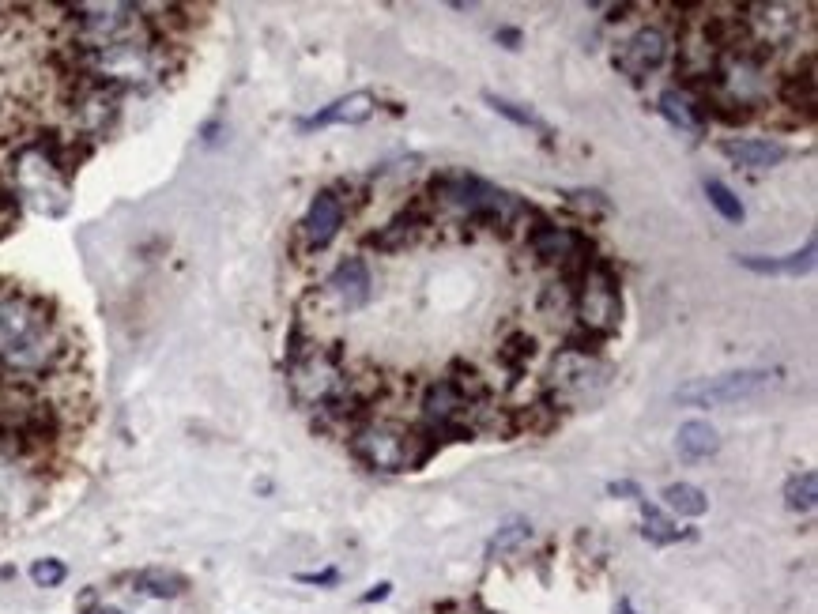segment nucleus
<instances>
[{
  "instance_id": "29",
  "label": "nucleus",
  "mask_w": 818,
  "mask_h": 614,
  "mask_svg": "<svg viewBox=\"0 0 818 614\" xmlns=\"http://www.w3.org/2000/svg\"><path fill=\"white\" fill-rule=\"evenodd\" d=\"M566 204L577 211H589V215H607L611 211L604 193H596V189H573V193H566Z\"/></svg>"
},
{
  "instance_id": "28",
  "label": "nucleus",
  "mask_w": 818,
  "mask_h": 614,
  "mask_svg": "<svg viewBox=\"0 0 818 614\" xmlns=\"http://www.w3.org/2000/svg\"><path fill=\"white\" fill-rule=\"evenodd\" d=\"M600 347H604V340L596 336V332H589V328H573V332H566V347L562 351H573V355H589V358H600Z\"/></svg>"
},
{
  "instance_id": "20",
  "label": "nucleus",
  "mask_w": 818,
  "mask_h": 614,
  "mask_svg": "<svg viewBox=\"0 0 818 614\" xmlns=\"http://www.w3.org/2000/svg\"><path fill=\"white\" fill-rule=\"evenodd\" d=\"M664 501H668V509H675L679 517H702L705 509H709L705 490H698L694 483H671L668 490H664Z\"/></svg>"
},
{
  "instance_id": "26",
  "label": "nucleus",
  "mask_w": 818,
  "mask_h": 614,
  "mask_svg": "<svg viewBox=\"0 0 818 614\" xmlns=\"http://www.w3.org/2000/svg\"><path fill=\"white\" fill-rule=\"evenodd\" d=\"M540 313L547 321H558L562 313H573V287H566V283H547L540 294Z\"/></svg>"
},
{
  "instance_id": "24",
  "label": "nucleus",
  "mask_w": 818,
  "mask_h": 614,
  "mask_svg": "<svg viewBox=\"0 0 818 614\" xmlns=\"http://www.w3.org/2000/svg\"><path fill=\"white\" fill-rule=\"evenodd\" d=\"M487 98V106H491L494 114H502V117H509L513 125H524V129H536V132H543V140H551V129L543 125L540 117L532 114V110H524V106H517V102H509V98H498V95H483Z\"/></svg>"
},
{
  "instance_id": "23",
  "label": "nucleus",
  "mask_w": 818,
  "mask_h": 614,
  "mask_svg": "<svg viewBox=\"0 0 818 614\" xmlns=\"http://www.w3.org/2000/svg\"><path fill=\"white\" fill-rule=\"evenodd\" d=\"M705 196H709V204L720 211V219H728V223H743L747 219V211H743V200H739L724 181L717 178H705Z\"/></svg>"
},
{
  "instance_id": "9",
  "label": "nucleus",
  "mask_w": 818,
  "mask_h": 614,
  "mask_svg": "<svg viewBox=\"0 0 818 614\" xmlns=\"http://www.w3.org/2000/svg\"><path fill=\"white\" fill-rule=\"evenodd\" d=\"M664 61H668V34L660 31V27H641V31L615 53V68L626 72V76H634V80L656 72Z\"/></svg>"
},
{
  "instance_id": "10",
  "label": "nucleus",
  "mask_w": 818,
  "mask_h": 614,
  "mask_svg": "<svg viewBox=\"0 0 818 614\" xmlns=\"http://www.w3.org/2000/svg\"><path fill=\"white\" fill-rule=\"evenodd\" d=\"M340 227H344V196L336 193V189H321V193L313 196L306 219H302V238L317 253V249H328V245L336 242Z\"/></svg>"
},
{
  "instance_id": "19",
  "label": "nucleus",
  "mask_w": 818,
  "mask_h": 614,
  "mask_svg": "<svg viewBox=\"0 0 818 614\" xmlns=\"http://www.w3.org/2000/svg\"><path fill=\"white\" fill-rule=\"evenodd\" d=\"M532 358H536V336H528V332H513V336H506V340L498 343V362L513 370V381L528 370Z\"/></svg>"
},
{
  "instance_id": "18",
  "label": "nucleus",
  "mask_w": 818,
  "mask_h": 614,
  "mask_svg": "<svg viewBox=\"0 0 818 614\" xmlns=\"http://www.w3.org/2000/svg\"><path fill=\"white\" fill-rule=\"evenodd\" d=\"M675 445H679V456L694 464V460H705V456L717 453V449H720V437H717V430H713V426H709L705 419H690V422H683V426H679V441H675Z\"/></svg>"
},
{
  "instance_id": "32",
  "label": "nucleus",
  "mask_w": 818,
  "mask_h": 614,
  "mask_svg": "<svg viewBox=\"0 0 818 614\" xmlns=\"http://www.w3.org/2000/svg\"><path fill=\"white\" fill-rule=\"evenodd\" d=\"M389 592H393V584L381 581V584L374 588V592H366V596H362V603H381V599H389Z\"/></svg>"
},
{
  "instance_id": "30",
  "label": "nucleus",
  "mask_w": 818,
  "mask_h": 614,
  "mask_svg": "<svg viewBox=\"0 0 818 614\" xmlns=\"http://www.w3.org/2000/svg\"><path fill=\"white\" fill-rule=\"evenodd\" d=\"M295 581H302V584H321V588H332V584L340 581V573H336V569H321V573H298Z\"/></svg>"
},
{
  "instance_id": "6",
  "label": "nucleus",
  "mask_w": 818,
  "mask_h": 614,
  "mask_svg": "<svg viewBox=\"0 0 818 614\" xmlns=\"http://www.w3.org/2000/svg\"><path fill=\"white\" fill-rule=\"evenodd\" d=\"M773 381L769 370H739V373H720V377H702L690 385L675 388V400L690 407H720L736 404L743 396H754L758 388H766Z\"/></svg>"
},
{
  "instance_id": "33",
  "label": "nucleus",
  "mask_w": 818,
  "mask_h": 614,
  "mask_svg": "<svg viewBox=\"0 0 818 614\" xmlns=\"http://www.w3.org/2000/svg\"><path fill=\"white\" fill-rule=\"evenodd\" d=\"M498 42H506V49H517V46H521V31H513V27H502V31H498Z\"/></svg>"
},
{
  "instance_id": "35",
  "label": "nucleus",
  "mask_w": 818,
  "mask_h": 614,
  "mask_svg": "<svg viewBox=\"0 0 818 614\" xmlns=\"http://www.w3.org/2000/svg\"><path fill=\"white\" fill-rule=\"evenodd\" d=\"M615 614H638V611H634V603H630V599H619V607H615Z\"/></svg>"
},
{
  "instance_id": "7",
  "label": "nucleus",
  "mask_w": 818,
  "mask_h": 614,
  "mask_svg": "<svg viewBox=\"0 0 818 614\" xmlns=\"http://www.w3.org/2000/svg\"><path fill=\"white\" fill-rule=\"evenodd\" d=\"M607 373H611V370H607L600 358L562 351V355H555L551 370H547V388H543V392H551L558 404L566 407L570 396H585L592 385H596V388L607 385Z\"/></svg>"
},
{
  "instance_id": "13",
  "label": "nucleus",
  "mask_w": 818,
  "mask_h": 614,
  "mask_svg": "<svg viewBox=\"0 0 818 614\" xmlns=\"http://www.w3.org/2000/svg\"><path fill=\"white\" fill-rule=\"evenodd\" d=\"M374 110H377V98L370 95V91H355V95H347V98H336L321 114L302 117L298 129L313 132V129H328V125H362V121L374 117Z\"/></svg>"
},
{
  "instance_id": "4",
  "label": "nucleus",
  "mask_w": 818,
  "mask_h": 614,
  "mask_svg": "<svg viewBox=\"0 0 818 614\" xmlns=\"http://www.w3.org/2000/svg\"><path fill=\"white\" fill-rule=\"evenodd\" d=\"M121 102L125 95L106 87V83L83 80V76H72L68 80V117H72V136L76 140H87L95 147V140L110 136L121 121Z\"/></svg>"
},
{
  "instance_id": "27",
  "label": "nucleus",
  "mask_w": 818,
  "mask_h": 614,
  "mask_svg": "<svg viewBox=\"0 0 818 614\" xmlns=\"http://www.w3.org/2000/svg\"><path fill=\"white\" fill-rule=\"evenodd\" d=\"M31 581L34 588H61L68 581V566L61 558H38L31 566Z\"/></svg>"
},
{
  "instance_id": "1",
  "label": "nucleus",
  "mask_w": 818,
  "mask_h": 614,
  "mask_svg": "<svg viewBox=\"0 0 818 614\" xmlns=\"http://www.w3.org/2000/svg\"><path fill=\"white\" fill-rule=\"evenodd\" d=\"M68 332L50 298L31 291H0V373L4 381L42 385L65 377Z\"/></svg>"
},
{
  "instance_id": "15",
  "label": "nucleus",
  "mask_w": 818,
  "mask_h": 614,
  "mask_svg": "<svg viewBox=\"0 0 818 614\" xmlns=\"http://www.w3.org/2000/svg\"><path fill=\"white\" fill-rule=\"evenodd\" d=\"M129 584L144 599H181L189 592V581L174 569H140V573H129Z\"/></svg>"
},
{
  "instance_id": "22",
  "label": "nucleus",
  "mask_w": 818,
  "mask_h": 614,
  "mask_svg": "<svg viewBox=\"0 0 818 614\" xmlns=\"http://www.w3.org/2000/svg\"><path fill=\"white\" fill-rule=\"evenodd\" d=\"M815 498H818V479L815 471H800L792 475L785 486V505L792 513H811L815 509Z\"/></svg>"
},
{
  "instance_id": "12",
  "label": "nucleus",
  "mask_w": 818,
  "mask_h": 614,
  "mask_svg": "<svg viewBox=\"0 0 818 614\" xmlns=\"http://www.w3.org/2000/svg\"><path fill=\"white\" fill-rule=\"evenodd\" d=\"M426 208H430V196L415 200L411 208H404L400 215H396L393 223H385V227L377 230L374 238H370V245L381 249V253H400V249L415 245V238L430 227V211H426Z\"/></svg>"
},
{
  "instance_id": "16",
  "label": "nucleus",
  "mask_w": 818,
  "mask_h": 614,
  "mask_svg": "<svg viewBox=\"0 0 818 614\" xmlns=\"http://www.w3.org/2000/svg\"><path fill=\"white\" fill-rule=\"evenodd\" d=\"M754 275H803L815 268V242H807L800 253L788 257H736Z\"/></svg>"
},
{
  "instance_id": "25",
  "label": "nucleus",
  "mask_w": 818,
  "mask_h": 614,
  "mask_svg": "<svg viewBox=\"0 0 818 614\" xmlns=\"http://www.w3.org/2000/svg\"><path fill=\"white\" fill-rule=\"evenodd\" d=\"M528 539H532V524H528V520H513L506 528H498V535L487 543V558H498V554H506V550H517L521 543H528Z\"/></svg>"
},
{
  "instance_id": "11",
  "label": "nucleus",
  "mask_w": 818,
  "mask_h": 614,
  "mask_svg": "<svg viewBox=\"0 0 818 614\" xmlns=\"http://www.w3.org/2000/svg\"><path fill=\"white\" fill-rule=\"evenodd\" d=\"M325 287H328V294H332V298L347 309V313H355V309H362L366 302H370V294H374V279H370L366 260L347 257L344 264H336V272L328 275Z\"/></svg>"
},
{
  "instance_id": "17",
  "label": "nucleus",
  "mask_w": 818,
  "mask_h": 614,
  "mask_svg": "<svg viewBox=\"0 0 818 614\" xmlns=\"http://www.w3.org/2000/svg\"><path fill=\"white\" fill-rule=\"evenodd\" d=\"M660 114L683 132H698L705 121L702 102H698L694 95H687V91H679V87H668V91L660 95Z\"/></svg>"
},
{
  "instance_id": "31",
  "label": "nucleus",
  "mask_w": 818,
  "mask_h": 614,
  "mask_svg": "<svg viewBox=\"0 0 818 614\" xmlns=\"http://www.w3.org/2000/svg\"><path fill=\"white\" fill-rule=\"evenodd\" d=\"M607 494H611V498H638L641 501V486L630 483V479H619V483H607Z\"/></svg>"
},
{
  "instance_id": "5",
  "label": "nucleus",
  "mask_w": 818,
  "mask_h": 614,
  "mask_svg": "<svg viewBox=\"0 0 818 614\" xmlns=\"http://www.w3.org/2000/svg\"><path fill=\"white\" fill-rule=\"evenodd\" d=\"M807 8L800 4H781V0H769V4H739V19L747 27V38L762 49H781L792 46L800 31L811 23V16H803Z\"/></svg>"
},
{
  "instance_id": "2",
  "label": "nucleus",
  "mask_w": 818,
  "mask_h": 614,
  "mask_svg": "<svg viewBox=\"0 0 818 614\" xmlns=\"http://www.w3.org/2000/svg\"><path fill=\"white\" fill-rule=\"evenodd\" d=\"M347 385V370H344V351L340 343H328V347H317L313 343L310 351H302L298 358H287V388H291V400L298 407H317L328 404L340 388Z\"/></svg>"
},
{
  "instance_id": "21",
  "label": "nucleus",
  "mask_w": 818,
  "mask_h": 614,
  "mask_svg": "<svg viewBox=\"0 0 818 614\" xmlns=\"http://www.w3.org/2000/svg\"><path fill=\"white\" fill-rule=\"evenodd\" d=\"M641 517H645L641 535H645L649 543H656V547H668V543H679L683 535H690V532H679L675 520H668L656 505H649V501H641Z\"/></svg>"
},
{
  "instance_id": "3",
  "label": "nucleus",
  "mask_w": 818,
  "mask_h": 614,
  "mask_svg": "<svg viewBox=\"0 0 818 614\" xmlns=\"http://www.w3.org/2000/svg\"><path fill=\"white\" fill-rule=\"evenodd\" d=\"M573 317L581 328L596 332L600 340L615 336L622 324V291H619V275L611 264L596 260L585 279L573 287Z\"/></svg>"
},
{
  "instance_id": "34",
  "label": "nucleus",
  "mask_w": 818,
  "mask_h": 614,
  "mask_svg": "<svg viewBox=\"0 0 818 614\" xmlns=\"http://www.w3.org/2000/svg\"><path fill=\"white\" fill-rule=\"evenodd\" d=\"M83 614H129V611H121V607H114V603H91Z\"/></svg>"
},
{
  "instance_id": "8",
  "label": "nucleus",
  "mask_w": 818,
  "mask_h": 614,
  "mask_svg": "<svg viewBox=\"0 0 818 614\" xmlns=\"http://www.w3.org/2000/svg\"><path fill=\"white\" fill-rule=\"evenodd\" d=\"M528 249L536 253L540 264H555V268H566L573 257L581 253H592V242L581 234V230L570 227H555L551 219H540L536 227L528 230Z\"/></svg>"
},
{
  "instance_id": "14",
  "label": "nucleus",
  "mask_w": 818,
  "mask_h": 614,
  "mask_svg": "<svg viewBox=\"0 0 818 614\" xmlns=\"http://www.w3.org/2000/svg\"><path fill=\"white\" fill-rule=\"evenodd\" d=\"M720 151L739 166H747V170H769L788 155V147L777 144V140H724Z\"/></svg>"
}]
</instances>
